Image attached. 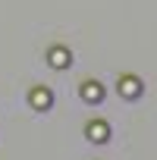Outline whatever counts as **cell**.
Here are the masks:
<instances>
[{
  "label": "cell",
  "mask_w": 157,
  "mask_h": 160,
  "mask_svg": "<svg viewBox=\"0 0 157 160\" xmlns=\"http://www.w3.org/2000/svg\"><path fill=\"white\" fill-rule=\"evenodd\" d=\"M141 91H144V85H141L138 75H123V78H119V94H123L126 101H135Z\"/></svg>",
  "instance_id": "1"
},
{
  "label": "cell",
  "mask_w": 157,
  "mask_h": 160,
  "mask_svg": "<svg viewBox=\"0 0 157 160\" xmlns=\"http://www.w3.org/2000/svg\"><path fill=\"white\" fill-rule=\"evenodd\" d=\"M82 98H85V104H91V107L104 104V85H101V82H85V85H82Z\"/></svg>",
  "instance_id": "2"
},
{
  "label": "cell",
  "mask_w": 157,
  "mask_h": 160,
  "mask_svg": "<svg viewBox=\"0 0 157 160\" xmlns=\"http://www.w3.org/2000/svg\"><path fill=\"white\" fill-rule=\"evenodd\" d=\"M85 135H88L91 141H98V144H104V141L110 138V126H107L104 119H94V122H88V129H85Z\"/></svg>",
  "instance_id": "3"
},
{
  "label": "cell",
  "mask_w": 157,
  "mask_h": 160,
  "mask_svg": "<svg viewBox=\"0 0 157 160\" xmlns=\"http://www.w3.org/2000/svg\"><path fill=\"white\" fill-rule=\"evenodd\" d=\"M47 60H50V66H53V69H66V66L72 63V53H69L66 47H50Z\"/></svg>",
  "instance_id": "4"
},
{
  "label": "cell",
  "mask_w": 157,
  "mask_h": 160,
  "mask_svg": "<svg viewBox=\"0 0 157 160\" xmlns=\"http://www.w3.org/2000/svg\"><path fill=\"white\" fill-rule=\"evenodd\" d=\"M28 101H32V107H35V110H50V104H53V94H50L47 88H35V91L28 94Z\"/></svg>",
  "instance_id": "5"
}]
</instances>
